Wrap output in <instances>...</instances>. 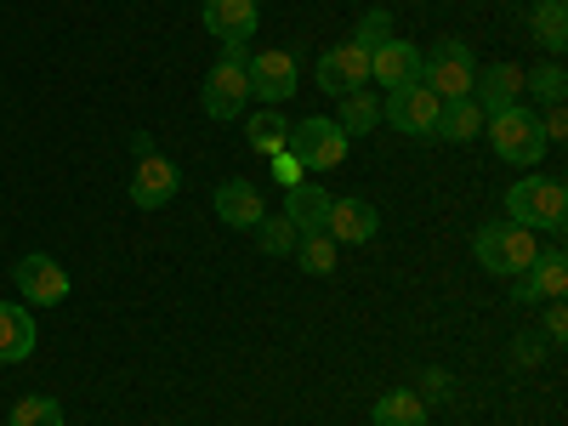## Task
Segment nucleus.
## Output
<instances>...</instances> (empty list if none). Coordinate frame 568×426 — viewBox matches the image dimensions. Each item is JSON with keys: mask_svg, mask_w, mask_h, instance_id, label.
<instances>
[{"mask_svg": "<svg viewBox=\"0 0 568 426\" xmlns=\"http://www.w3.org/2000/svg\"><path fill=\"white\" fill-rule=\"evenodd\" d=\"M506 222L529 233H562L568 227V187L557 176H524L506 187Z\"/></svg>", "mask_w": 568, "mask_h": 426, "instance_id": "nucleus-1", "label": "nucleus"}, {"mask_svg": "<svg viewBox=\"0 0 568 426\" xmlns=\"http://www.w3.org/2000/svg\"><path fill=\"white\" fill-rule=\"evenodd\" d=\"M484 125H489V142H495V154H500L506 165H517V171H535V165H540L546 131H540V114H535L529 103H511V109L489 114Z\"/></svg>", "mask_w": 568, "mask_h": 426, "instance_id": "nucleus-2", "label": "nucleus"}, {"mask_svg": "<svg viewBox=\"0 0 568 426\" xmlns=\"http://www.w3.org/2000/svg\"><path fill=\"white\" fill-rule=\"evenodd\" d=\"M471 256H478V267L495 273V278H517V273L535 267L540 245H535L529 227H517V222H489V227H478V240H471Z\"/></svg>", "mask_w": 568, "mask_h": 426, "instance_id": "nucleus-3", "label": "nucleus"}, {"mask_svg": "<svg viewBox=\"0 0 568 426\" xmlns=\"http://www.w3.org/2000/svg\"><path fill=\"white\" fill-rule=\"evenodd\" d=\"M471 80H478V58H471L466 40H433L420 52V85L433 91L438 103L471 98Z\"/></svg>", "mask_w": 568, "mask_h": 426, "instance_id": "nucleus-4", "label": "nucleus"}, {"mask_svg": "<svg viewBox=\"0 0 568 426\" xmlns=\"http://www.w3.org/2000/svg\"><path fill=\"white\" fill-rule=\"evenodd\" d=\"M245 63H251L245 40H227L222 58H216V69L205 74V114H211V120H240V114H245V103H251Z\"/></svg>", "mask_w": 568, "mask_h": 426, "instance_id": "nucleus-5", "label": "nucleus"}, {"mask_svg": "<svg viewBox=\"0 0 568 426\" xmlns=\"http://www.w3.org/2000/svg\"><path fill=\"white\" fill-rule=\"evenodd\" d=\"M307 171H336L342 160H347V131L336 125V120H318V114H307V120H296L291 125V142H284Z\"/></svg>", "mask_w": 568, "mask_h": 426, "instance_id": "nucleus-6", "label": "nucleus"}, {"mask_svg": "<svg viewBox=\"0 0 568 426\" xmlns=\"http://www.w3.org/2000/svg\"><path fill=\"white\" fill-rule=\"evenodd\" d=\"M245 80H251V98H262V109H278L284 98H296V85H302L291 52H256L245 63Z\"/></svg>", "mask_w": 568, "mask_h": 426, "instance_id": "nucleus-7", "label": "nucleus"}, {"mask_svg": "<svg viewBox=\"0 0 568 426\" xmlns=\"http://www.w3.org/2000/svg\"><path fill=\"white\" fill-rule=\"evenodd\" d=\"M382 120L398 125L404 136H433V131H438V98H433L420 80H415V85H398V91H387Z\"/></svg>", "mask_w": 568, "mask_h": 426, "instance_id": "nucleus-8", "label": "nucleus"}, {"mask_svg": "<svg viewBox=\"0 0 568 426\" xmlns=\"http://www.w3.org/2000/svg\"><path fill=\"white\" fill-rule=\"evenodd\" d=\"M318 85L329 91V98H347V91L369 85V52H364L358 40H347V45H329V52L318 58Z\"/></svg>", "mask_w": 568, "mask_h": 426, "instance_id": "nucleus-9", "label": "nucleus"}, {"mask_svg": "<svg viewBox=\"0 0 568 426\" xmlns=\"http://www.w3.org/2000/svg\"><path fill=\"white\" fill-rule=\"evenodd\" d=\"M12 278H18V291H23V302L29 307H52V302H63L69 296V273H63V262H52V256H23L18 267H12Z\"/></svg>", "mask_w": 568, "mask_h": 426, "instance_id": "nucleus-10", "label": "nucleus"}, {"mask_svg": "<svg viewBox=\"0 0 568 426\" xmlns=\"http://www.w3.org/2000/svg\"><path fill=\"white\" fill-rule=\"evenodd\" d=\"M176 187H182V171L171 160L149 154V160H136V171H131V205L136 211H160V205H171Z\"/></svg>", "mask_w": 568, "mask_h": 426, "instance_id": "nucleus-11", "label": "nucleus"}, {"mask_svg": "<svg viewBox=\"0 0 568 426\" xmlns=\"http://www.w3.org/2000/svg\"><path fill=\"white\" fill-rule=\"evenodd\" d=\"M471 103L484 109V120L500 114V109H511V103H524V69H517V63L478 69V80H471Z\"/></svg>", "mask_w": 568, "mask_h": 426, "instance_id": "nucleus-12", "label": "nucleus"}, {"mask_svg": "<svg viewBox=\"0 0 568 426\" xmlns=\"http://www.w3.org/2000/svg\"><path fill=\"white\" fill-rule=\"evenodd\" d=\"M369 80H375V85H387V91L415 85V80H420V52H415L409 40L393 34L387 45H375V52H369Z\"/></svg>", "mask_w": 568, "mask_h": 426, "instance_id": "nucleus-13", "label": "nucleus"}, {"mask_svg": "<svg viewBox=\"0 0 568 426\" xmlns=\"http://www.w3.org/2000/svg\"><path fill=\"white\" fill-rule=\"evenodd\" d=\"M375 227H382V216H375L369 200H329L324 233H329L336 245H364V240H375Z\"/></svg>", "mask_w": 568, "mask_h": 426, "instance_id": "nucleus-14", "label": "nucleus"}, {"mask_svg": "<svg viewBox=\"0 0 568 426\" xmlns=\"http://www.w3.org/2000/svg\"><path fill=\"white\" fill-rule=\"evenodd\" d=\"M216 216H222L227 227H256V222L267 216V205H262V194H256L245 176H227V182L216 187Z\"/></svg>", "mask_w": 568, "mask_h": 426, "instance_id": "nucleus-15", "label": "nucleus"}, {"mask_svg": "<svg viewBox=\"0 0 568 426\" xmlns=\"http://www.w3.org/2000/svg\"><path fill=\"white\" fill-rule=\"evenodd\" d=\"M284 216L296 222V233H324V222H329V194H324L318 182L284 187Z\"/></svg>", "mask_w": 568, "mask_h": 426, "instance_id": "nucleus-16", "label": "nucleus"}, {"mask_svg": "<svg viewBox=\"0 0 568 426\" xmlns=\"http://www.w3.org/2000/svg\"><path fill=\"white\" fill-rule=\"evenodd\" d=\"M205 29L227 40H251L256 34V0H205Z\"/></svg>", "mask_w": 568, "mask_h": 426, "instance_id": "nucleus-17", "label": "nucleus"}, {"mask_svg": "<svg viewBox=\"0 0 568 426\" xmlns=\"http://www.w3.org/2000/svg\"><path fill=\"white\" fill-rule=\"evenodd\" d=\"M34 353V313L0 302V364H23Z\"/></svg>", "mask_w": 568, "mask_h": 426, "instance_id": "nucleus-18", "label": "nucleus"}, {"mask_svg": "<svg viewBox=\"0 0 568 426\" xmlns=\"http://www.w3.org/2000/svg\"><path fill=\"white\" fill-rule=\"evenodd\" d=\"M375 426H426V398L415 387H398V393H382L369 409Z\"/></svg>", "mask_w": 568, "mask_h": 426, "instance_id": "nucleus-19", "label": "nucleus"}, {"mask_svg": "<svg viewBox=\"0 0 568 426\" xmlns=\"http://www.w3.org/2000/svg\"><path fill=\"white\" fill-rule=\"evenodd\" d=\"M478 131H484V109L471 103V98L438 103V131H433V136H444V142H471Z\"/></svg>", "mask_w": 568, "mask_h": 426, "instance_id": "nucleus-20", "label": "nucleus"}, {"mask_svg": "<svg viewBox=\"0 0 568 426\" xmlns=\"http://www.w3.org/2000/svg\"><path fill=\"white\" fill-rule=\"evenodd\" d=\"M336 125L347 131V142H353V136H369L375 125H382V103H375V91H369V85L347 91V98H342V114H336Z\"/></svg>", "mask_w": 568, "mask_h": 426, "instance_id": "nucleus-21", "label": "nucleus"}, {"mask_svg": "<svg viewBox=\"0 0 568 426\" xmlns=\"http://www.w3.org/2000/svg\"><path fill=\"white\" fill-rule=\"evenodd\" d=\"M245 136H251V149L262 160H273V154H284V142H291V120H284L278 109H262V114L245 120Z\"/></svg>", "mask_w": 568, "mask_h": 426, "instance_id": "nucleus-22", "label": "nucleus"}, {"mask_svg": "<svg viewBox=\"0 0 568 426\" xmlns=\"http://www.w3.org/2000/svg\"><path fill=\"white\" fill-rule=\"evenodd\" d=\"M529 284H535V296H540V302H562V291H568V256H562L557 245L540 251L535 267H529Z\"/></svg>", "mask_w": 568, "mask_h": 426, "instance_id": "nucleus-23", "label": "nucleus"}, {"mask_svg": "<svg viewBox=\"0 0 568 426\" xmlns=\"http://www.w3.org/2000/svg\"><path fill=\"white\" fill-rule=\"evenodd\" d=\"M336 240H329V233H302V240H296V262H302V273H313V278H329V273H336Z\"/></svg>", "mask_w": 568, "mask_h": 426, "instance_id": "nucleus-24", "label": "nucleus"}, {"mask_svg": "<svg viewBox=\"0 0 568 426\" xmlns=\"http://www.w3.org/2000/svg\"><path fill=\"white\" fill-rule=\"evenodd\" d=\"M529 29H535V40L546 45V52H562V45H568V7H562V0H540Z\"/></svg>", "mask_w": 568, "mask_h": 426, "instance_id": "nucleus-25", "label": "nucleus"}, {"mask_svg": "<svg viewBox=\"0 0 568 426\" xmlns=\"http://www.w3.org/2000/svg\"><path fill=\"white\" fill-rule=\"evenodd\" d=\"M7 426H63V404H58V398L29 393V398H18V409H12V420H7Z\"/></svg>", "mask_w": 568, "mask_h": 426, "instance_id": "nucleus-26", "label": "nucleus"}, {"mask_svg": "<svg viewBox=\"0 0 568 426\" xmlns=\"http://www.w3.org/2000/svg\"><path fill=\"white\" fill-rule=\"evenodd\" d=\"M256 233H262V251H267V256H291V251H296V240H302L291 216H262V222H256Z\"/></svg>", "mask_w": 568, "mask_h": 426, "instance_id": "nucleus-27", "label": "nucleus"}, {"mask_svg": "<svg viewBox=\"0 0 568 426\" xmlns=\"http://www.w3.org/2000/svg\"><path fill=\"white\" fill-rule=\"evenodd\" d=\"M524 91H535V98H546V103H562V98H568V74H562L557 63H546V69L524 74Z\"/></svg>", "mask_w": 568, "mask_h": 426, "instance_id": "nucleus-28", "label": "nucleus"}, {"mask_svg": "<svg viewBox=\"0 0 568 426\" xmlns=\"http://www.w3.org/2000/svg\"><path fill=\"white\" fill-rule=\"evenodd\" d=\"M353 40L364 45V52H375V45H387V40H393V18H387L382 7H375V12H364V23L353 29Z\"/></svg>", "mask_w": 568, "mask_h": 426, "instance_id": "nucleus-29", "label": "nucleus"}, {"mask_svg": "<svg viewBox=\"0 0 568 426\" xmlns=\"http://www.w3.org/2000/svg\"><path fill=\"white\" fill-rule=\"evenodd\" d=\"M302 171H307V165H302L291 149H284V154H273V176H278V187H296V182H302Z\"/></svg>", "mask_w": 568, "mask_h": 426, "instance_id": "nucleus-30", "label": "nucleus"}, {"mask_svg": "<svg viewBox=\"0 0 568 426\" xmlns=\"http://www.w3.org/2000/svg\"><path fill=\"white\" fill-rule=\"evenodd\" d=\"M540 131H546V142H562V136H568V114H562V103H551V114H540Z\"/></svg>", "mask_w": 568, "mask_h": 426, "instance_id": "nucleus-31", "label": "nucleus"}, {"mask_svg": "<svg viewBox=\"0 0 568 426\" xmlns=\"http://www.w3.org/2000/svg\"><path fill=\"white\" fill-rule=\"evenodd\" d=\"M546 336H551V347H562V336H568V313L557 302L546 307Z\"/></svg>", "mask_w": 568, "mask_h": 426, "instance_id": "nucleus-32", "label": "nucleus"}, {"mask_svg": "<svg viewBox=\"0 0 568 426\" xmlns=\"http://www.w3.org/2000/svg\"><path fill=\"white\" fill-rule=\"evenodd\" d=\"M511 353H517V364H535V358H540V347H535V342H529V336H524V342H517V347H511Z\"/></svg>", "mask_w": 568, "mask_h": 426, "instance_id": "nucleus-33", "label": "nucleus"}]
</instances>
